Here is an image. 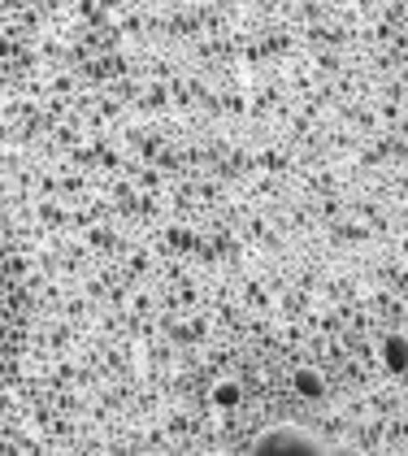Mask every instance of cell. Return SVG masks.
I'll return each instance as SVG.
<instances>
[{
  "label": "cell",
  "instance_id": "obj_1",
  "mask_svg": "<svg viewBox=\"0 0 408 456\" xmlns=\"http://www.w3.org/2000/svg\"><path fill=\"white\" fill-rule=\"evenodd\" d=\"M257 452H326V444L305 426H273L257 439Z\"/></svg>",
  "mask_w": 408,
  "mask_h": 456
}]
</instances>
